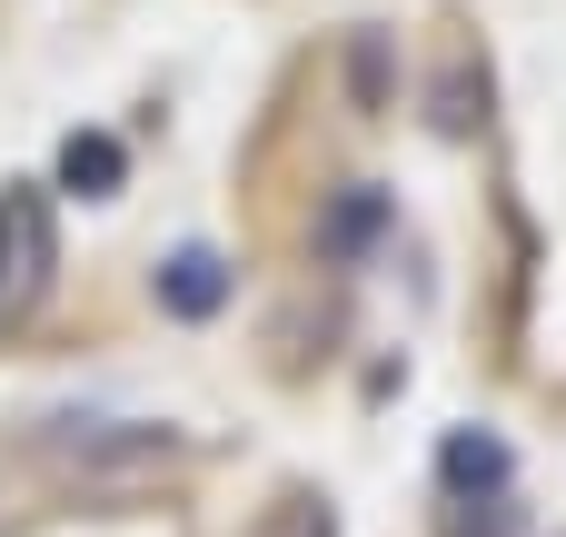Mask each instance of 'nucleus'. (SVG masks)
I'll return each instance as SVG.
<instances>
[{"label":"nucleus","mask_w":566,"mask_h":537,"mask_svg":"<svg viewBox=\"0 0 566 537\" xmlns=\"http://www.w3.org/2000/svg\"><path fill=\"white\" fill-rule=\"evenodd\" d=\"M50 269H60V239H50V199L30 179L0 189V329L30 319L50 299Z\"/></svg>","instance_id":"nucleus-1"},{"label":"nucleus","mask_w":566,"mask_h":537,"mask_svg":"<svg viewBox=\"0 0 566 537\" xmlns=\"http://www.w3.org/2000/svg\"><path fill=\"white\" fill-rule=\"evenodd\" d=\"M60 179H70L80 199H109V189H119V140H109V130H70V140H60Z\"/></svg>","instance_id":"nucleus-3"},{"label":"nucleus","mask_w":566,"mask_h":537,"mask_svg":"<svg viewBox=\"0 0 566 537\" xmlns=\"http://www.w3.org/2000/svg\"><path fill=\"white\" fill-rule=\"evenodd\" d=\"M219 299H229V259H219V249H179V259L159 269V309H169V319H209Z\"/></svg>","instance_id":"nucleus-2"},{"label":"nucleus","mask_w":566,"mask_h":537,"mask_svg":"<svg viewBox=\"0 0 566 537\" xmlns=\"http://www.w3.org/2000/svg\"><path fill=\"white\" fill-rule=\"evenodd\" d=\"M378 219H388V209H378V199H368V189H358V199H348V209H338V219H328V249H358V239H368V229H378Z\"/></svg>","instance_id":"nucleus-6"},{"label":"nucleus","mask_w":566,"mask_h":537,"mask_svg":"<svg viewBox=\"0 0 566 537\" xmlns=\"http://www.w3.org/2000/svg\"><path fill=\"white\" fill-rule=\"evenodd\" d=\"M448 488H458V498H468V488H507V448L478 438V428H458V438H448Z\"/></svg>","instance_id":"nucleus-4"},{"label":"nucleus","mask_w":566,"mask_h":537,"mask_svg":"<svg viewBox=\"0 0 566 537\" xmlns=\"http://www.w3.org/2000/svg\"><path fill=\"white\" fill-rule=\"evenodd\" d=\"M259 537H338V518H328V508H308V498H279Z\"/></svg>","instance_id":"nucleus-5"}]
</instances>
